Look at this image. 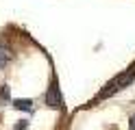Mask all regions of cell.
Wrapping results in <instances>:
<instances>
[{"label":"cell","mask_w":135,"mask_h":130,"mask_svg":"<svg viewBox=\"0 0 135 130\" xmlns=\"http://www.w3.org/2000/svg\"><path fill=\"white\" fill-rule=\"evenodd\" d=\"M133 80H135V65H133V67H129L126 72L118 74L111 82H107V87H105L103 91H100V98H109L111 93H118L120 89H124L126 85H131Z\"/></svg>","instance_id":"cell-1"},{"label":"cell","mask_w":135,"mask_h":130,"mask_svg":"<svg viewBox=\"0 0 135 130\" xmlns=\"http://www.w3.org/2000/svg\"><path fill=\"white\" fill-rule=\"evenodd\" d=\"M46 102H48L52 108H61V106H63V98H61V93H59V87H57V80H55V78H52V82H50V87H48Z\"/></svg>","instance_id":"cell-2"},{"label":"cell","mask_w":135,"mask_h":130,"mask_svg":"<svg viewBox=\"0 0 135 130\" xmlns=\"http://www.w3.org/2000/svg\"><path fill=\"white\" fill-rule=\"evenodd\" d=\"M13 106L18 108V111H31L33 108V100H15Z\"/></svg>","instance_id":"cell-3"},{"label":"cell","mask_w":135,"mask_h":130,"mask_svg":"<svg viewBox=\"0 0 135 130\" xmlns=\"http://www.w3.org/2000/svg\"><path fill=\"white\" fill-rule=\"evenodd\" d=\"M7 61H9V50H7L4 46H0V69L7 65Z\"/></svg>","instance_id":"cell-4"},{"label":"cell","mask_w":135,"mask_h":130,"mask_svg":"<svg viewBox=\"0 0 135 130\" xmlns=\"http://www.w3.org/2000/svg\"><path fill=\"white\" fill-rule=\"evenodd\" d=\"M0 95H2V102H7V98H9V85H2V91H0Z\"/></svg>","instance_id":"cell-5"},{"label":"cell","mask_w":135,"mask_h":130,"mask_svg":"<svg viewBox=\"0 0 135 130\" xmlns=\"http://www.w3.org/2000/svg\"><path fill=\"white\" fill-rule=\"evenodd\" d=\"M24 128H28V121H20V124L15 126V130H24Z\"/></svg>","instance_id":"cell-6"},{"label":"cell","mask_w":135,"mask_h":130,"mask_svg":"<svg viewBox=\"0 0 135 130\" xmlns=\"http://www.w3.org/2000/svg\"><path fill=\"white\" fill-rule=\"evenodd\" d=\"M129 130H135V115L131 117V126H129Z\"/></svg>","instance_id":"cell-7"}]
</instances>
